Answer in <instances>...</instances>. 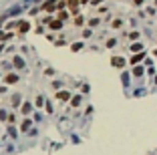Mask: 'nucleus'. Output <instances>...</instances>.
Listing matches in <instances>:
<instances>
[{
  "label": "nucleus",
  "mask_w": 157,
  "mask_h": 155,
  "mask_svg": "<svg viewBox=\"0 0 157 155\" xmlns=\"http://www.w3.org/2000/svg\"><path fill=\"white\" fill-rule=\"evenodd\" d=\"M18 81V75H6L4 77V83H8V85H12V83Z\"/></svg>",
  "instance_id": "nucleus-1"
},
{
  "label": "nucleus",
  "mask_w": 157,
  "mask_h": 155,
  "mask_svg": "<svg viewBox=\"0 0 157 155\" xmlns=\"http://www.w3.org/2000/svg\"><path fill=\"white\" fill-rule=\"evenodd\" d=\"M143 57H145V54H135V57H131V65H137V63H141L143 61Z\"/></svg>",
  "instance_id": "nucleus-2"
},
{
  "label": "nucleus",
  "mask_w": 157,
  "mask_h": 155,
  "mask_svg": "<svg viewBox=\"0 0 157 155\" xmlns=\"http://www.w3.org/2000/svg\"><path fill=\"white\" fill-rule=\"evenodd\" d=\"M43 10L44 12H52V10H54V0H52V2H47V4L43 6Z\"/></svg>",
  "instance_id": "nucleus-3"
},
{
  "label": "nucleus",
  "mask_w": 157,
  "mask_h": 155,
  "mask_svg": "<svg viewBox=\"0 0 157 155\" xmlns=\"http://www.w3.org/2000/svg\"><path fill=\"white\" fill-rule=\"evenodd\" d=\"M111 63H113L115 67H123V65H125V61H123V58H121V57H115L113 61H111Z\"/></svg>",
  "instance_id": "nucleus-4"
},
{
  "label": "nucleus",
  "mask_w": 157,
  "mask_h": 155,
  "mask_svg": "<svg viewBox=\"0 0 157 155\" xmlns=\"http://www.w3.org/2000/svg\"><path fill=\"white\" fill-rule=\"evenodd\" d=\"M30 111H32V105H30V103H24V105H22V113H24V115H28Z\"/></svg>",
  "instance_id": "nucleus-5"
},
{
  "label": "nucleus",
  "mask_w": 157,
  "mask_h": 155,
  "mask_svg": "<svg viewBox=\"0 0 157 155\" xmlns=\"http://www.w3.org/2000/svg\"><path fill=\"white\" fill-rule=\"evenodd\" d=\"M62 28V24L58 22V20H54V22H50V30H61Z\"/></svg>",
  "instance_id": "nucleus-6"
},
{
  "label": "nucleus",
  "mask_w": 157,
  "mask_h": 155,
  "mask_svg": "<svg viewBox=\"0 0 157 155\" xmlns=\"http://www.w3.org/2000/svg\"><path fill=\"white\" fill-rule=\"evenodd\" d=\"M30 123H32L30 119H24V121H22V125H20V131H26V129L30 127Z\"/></svg>",
  "instance_id": "nucleus-7"
},
{
  "label": "nucleus",
  "mask_w": 157,
  "mask_h": 155,
  "mask_svg": "<svg viewBox=\"0 0 157 155\" xmlns=\"http://www.w3.org/2000/svg\"><path fill=\"white\" fill-rule=\"evenodd\" d=\"M57 97H58V99H61V101H67V99H69V97H71V93H67V91H62V93H58Z\"/></svg>",
  "instance_id": "nucleus-8"
},
{
  "label": "nucleus",
  "mask_w": 157,
  "mask_h": 155,
  "mask_svg": "<svg viewBox=\"0 0 157 155\" xmlns=\"http://www.w3.org/2000/svg\"><path fill=\"white\" fill-rule=\"evenodd\" d=\"M14 65H16V67H20V68H22V67H24V61H22L20 57H14Z\"/></svg>",
  "instance_id": "nucleus-9"
},
{
  "label": "nucleus",
  "mask_w": 157,
  "mask_h": 155,
  "mask_svg": "<svg viewBox=\"0 0 157 155\" xmlns=\"http://www.w3.org/2000/svg\"><path fill=\"white\" fill-rule=\"evenodd\" d=\"M121 26H123V20H121V18L113 20V28H121Z\"/></svg>",
  "instance_id": "nucleus-10"
},
{
  "label": "nucleus",
  "mask_w": 157,
  "mask_h": 155,
  "mask_svg": "<svg viewBox=\"0 0 157 155\" xmlns=\"http://www.w3.org/2000/svg\"><path fill=\"white\" fill-rule=\"evenodd\" d=\"M18 26H20V30H22V32H26V30H28V22H18Z\"/></svg>",
  "instance_id": "nucleus-11"
},
{
  "label": "nucleus",
  "mask_w": 157,
  "mask_h": 155,
  "mask_svg": "<svg viewBox=\"0 0 157 155\" xmlns=\"http://www.w3.org/2000/svg\"><path fill=\"white\" fill-rule=\"evenodd\" d=\"M143 49V44L141 42H135V44H131V50H141Z\"/></svg>",
  "instance_id": "nucleus-12"
},
{
  "label": "nucleus",
  "mask_w": 157,
  "mask_h": 155,
  "mask_svg": "<svg viewBox=\"0 0 157 155\" xmlns=\"http://www.w3.org/2000/svg\"><path fill=\"white\" fill-rule=\"evenodd\" d=\"M75 24H77V26L83 24V16H77V18H75Z\"/></svg>",
  "instance_id": "nucleus-13"
},
{
  "label": "nucleus",
  "mask_w": 157,
  "mask_h": 155,
  "mask_svg": "<svg viewBox=\"0 0 157 155\" xmlns=\"http://www.w3.org/2000/svg\"><path fill=\"white\" fill-rule=\"evenodd\" d=\"M99 22H101L99 18H93V20H91V22H89V26H97V24H99Z\"/></svg>",
  "instance_id": "nucleus-14"
},
{
  "label": "nucleus",
  "mask_w": 157,
  "mask_h": 155,
  "mask_svg": "<svg viewBox=\"0 0 157 155\" xmlns=\"http://www.w3.org/2000/svg\"><path fill=\"white\" fill-rule=\"evenodd\" d=\"M133 73H135V77H141V75H143V68H135Z\"/></svg>",
  "instance_id": "nucleus-15"
},
{
  "label": "nucleus",
  "mask_w": 157,
  "mask_h": 155,
  "mask_svg": "<svg viewBox=\"0 0 157 155\" xmlns=\"http://www.w3.org/2000/svg\"><path fill=\"white\" fill-rule=\"evenodd\" d=\"M58 16H61V20H67V18H69V14H67V12H61Z\"/></svg>",
  "instance_id": "nucleus-16"
},
{
  "label": "nucleus",
  "mask_w": 157,
  "mask_h": 155,
  "mask_svg": "<svg viewBox=\"0 0 157 155\" xmlns=\"http://www.w3.org/2000/svg\"><path fill=\"white\" fill-rule=\"evenodd\" d=\"M18 101H20V97H18V95H14V97H12V103H14V105H18Z\"/></svg>",
  "instance_id": "nucleus-17"
},
{
  "label": "nucleus",
  "mask_w": 157,
  "mask_h": 155,
  "mask_svg": "<svg viewBox=\"0 0 157 155\" xmlns=\"http://www.w3.org/2000/svg\"><path fill=\"white\" fill-rule=\"evenodd\" d=\"M91 2H93V4H101V2H103V0H91Z\"/></svg>",
  "instance_id": "nucleus-18"
},
{
  "label": "nucleus",
  "mask_w": 157,
  "mask_h": 155,
  "mask_svg": "<svg viewBox=\"0 0 157 155\" xmlns=\"http://www.w3.org/2000/svg\"><path fill=\"white\" fill-rule=\"evenodd\" d=\"M141 2H143V0H135V4H141Z\"/></svg>",
  "instance_id": "nucleus-19"
},
{
  "label": "nucleus",
  "mask_w": 157,
  "mask_h": 155,
  "mask_svg": "<svg viewBox=\"0 0 157 155\" xmlns=\"http://www.w3.org/2000/svg\"><path fill=\"white\" fill-rule=\"evenodd\" d=\"M81 2H83V4H87V2H91V0H81Z\"/></svg>",
  "instance_id": "nucleus-20"
}]
</instances>
